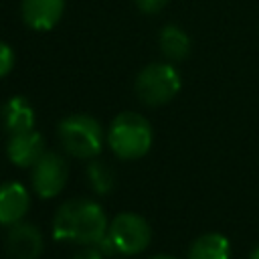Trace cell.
<instances>
[{"label": "cell", "mask_w": 259, "mask_h": 259, "mask_svg": "<svg viewBox=\"0 0 259 259\" xmlns=\"http://www.w3.org/2000/svg\"><path fill=\"white\" fill-rule=\"evenodd\" d=\"M107 217L103 208L87 198L63 202L53 219V237L81 245H97L107 235Z\"/></svg>", "instance_id": "1"}, {"label": "cell", "mask_w": 259, "mask_h": 259, "mask_svg": "<svg viewBox=\"0 0 259 259\" xmlns=\"http://www.w3.org/2000/svg\"><path fill=\"white\" fill-rule=\"evenodd\" d=\"M154 134L150 121L136 113V111H123L119 113L109 127L107 142L115 156L121 160H138L148 154L152 146Z\"/></svg>", "instance_id": "2"}, {"label": "cell", "mask_w": 259, "mask_h": 259, "mask_svg": "<svg viewBox=\"0 0 259 259\" xmlns=\"http://www.w3.org/2000/svg\"><path fill=\"white\" fill-rule=\"evenodd\" d=\"M63 148L75 158H95L101 152V125L95 117L75 113L59 123Z\"/></svg>", "instance_id": "3"}, {"label": "cell", "mask_w": 259, "mask_h": 259, "mask_svg": "<svg viewBox=\"0 0 259 259\" xmlns=\"http://www.w3.org/2000/svg\"><path fill=\"white\" fill-rule=\"evenodd\" d=\"M180 73L170 63H152L136 79V93L146 105H164L180 91Z\"/></svg>", "instance_id": "4"}, {"label": "cell", "mask_w": 259, "mask_h": 259, "mask_svg": "<svg viewBox=\"0 0 259 259\" xmlns=\"http://www.w3.org/2000/svg\"><path fill=\"white\" fill-rule=\"evenodd\" d=\"M107 235L119 255H138L148 249L152 229L148 221L136 212H119L107 227Z\"/></svg>", "instance_id": "5"}, {"label": "cell", "mask_w": 259, "mask_h": 259, "mask_svg": "<svg viewBox=\"0 0 259 259\" xmlns=\"http://www.w3.org/2000/svg\"><path fill=\"white\" fill-rule=\"evenodd\" d=\"M67 162L55 152H45L32 166V188L40 198H53L61 194L67 184Z\"/></svg>", "instance_id": "6"}, {"label": "cell", "mask_w": 259, "mask_h": 259, "mask_svg": "<svg viewBox=\"0 0 259 259\" xmlns=\"http://www.w3.org/2000/svg\"><path fill=\"white\" fill-rule=\"evenodd\" d=\"M6 251L12 259H38L42 253V235L34 225L16 223L6 237Z\"/></svg>", "instance_id": "7"}, {"label": "cell", "mask_w": 259, "mask_h": 259, "mask_svg": "<svg viewBox=\"0 0 259 259\" xmlns=\"http://www.w3.org/2000/svg\"><path fill=\"white\" fill-rule=\"evenodd\" d=\"M6 154L12 164H16L20 168H32L38 162V158L45 154V140L34 130L10 134Z\"/></svg>", "instance_id": "8"}, {"label": "cell", "mask_w": 259, "mask_h": 259, "mask_svg": "<svg viewBox=\"0 0 259 259\" xmlns=\"http://www.w3.org/2000/svg\"><path fill=\"white\" fill-rule=\"evenodd\" d=\"M30 206L28 190L20 182H6L0 186V225L12 227L24 219Z\"/></svg>", "instance_id": "9"}, {"label": "cell", "mask_w": 259, "mask_h": 259, "mask_svg": "<svg viewBox=\"0 0 259 259\" xmlns=\"http://www.w3.org/2000/svg\"><path fill=\"white\" fill-rule=\"evenodd\" d=\"M65 0H22V18L34 30H51L63 16Z\"/></svg>", "instance_id": "10"}, {"label": "cell", "mask_w": 259, "mask_h": 259, "mask_svg": "<svg viewBox=\"0 0 259 259\" xmlns=\"http://www.w3.org/2000/svg\"><path fill=\"white\" fill-rule=\"evenodd\" d=\"M2 123L8 134H18L34 127V111L32 105L24 97H10L2 105Z\"/></svg>", "instance_id": "11"}, {"label": "cell", "mask_w": 259, "mask_h": 259, "mask_svg": "<svg viewBox=\"0 0 259 259\" xmlns=\"http://www.w3.org/2000/svg\"><path fill=\"white\" fill-rule=\"evenodd\" d=\"M188 259H231V243L221 233H204L192 241Z\"/></svg>", "instance_id": "12"}, {"label": "cell", "mask_w": 259, "mask_h": 259, "mask_svg": "<svg viewBox=\"0 0 259 259\" xmlns=\"http://www.w3.org/2000/svg\"><path fill=\"white\" fill-rule=\"evenodd\" d=\"M160 49L170 61H182L190 53V38L180 26L168 24L160 32Z\"/></svg>", "instance_id": "13"}, {"label": "cell", "mask_w": 259, "mask_h": 259, "mask_svg": "<svg viewBox=\"0 0 259 259\" xmlns=\"http://www.w3.org/2000/svg\"><path fill=\"white\" fill-rule=\"evenodd\" d=\"M87 178H89L91 188H93L97 194H109V190H111L113 184H115V174H113V170H111L105 162H101V160L89 162V166H87Z\"/></svg>", "instance_id": "14"}, {"label": "cell", "mask_w": 259, "mask_h": 259, "mask_svg": "<svg viewBox=\"0 0 259 259\" xmlns=\"http://www.w3.org/2000/svg\"><path fill=\"white\" fill-rule=\"evenodd\" d=\"M14 67V51L6 45V42H0V79L6 77Z\"/></svg>", "instance_id": "15"}, {"label": "cell", "mask_w": 259, "mask_h": 259, "mask_svg": "<svg viewBox=\"0 0 259 259\" xmlns=\"http://www.w3.org/2000/svg\"><path fill=\"white\" fill-rule=\"evenodd\" d=\"M166 2H168V0H136V4L140 6V10H144V12H148V14L158 12Z\"/></svg>", "instance_id": "16"}, {"label": "cell", "mask_w": 259, "mask_h": 259, "mask_svg": "<svg viewBox=\"0 0 259 259\" xmlns=\"http://www.w3.org/2000/svg\"><path fill=\"white\" fill-rule=\"evenodd\" d=\"M73 259H103V253L97 247H87V249L79 251Z\"/></svg>", "instance_id": "17"}, {"label": "cell", "mask_w": 259, "mask_h": 259, "mask_svg": "<svg viewBox=\"0 0 259 259\" xmlns=\"http://www.w3.org/2000/svg\"><path fill=\"white\" fill-rule=\"evenodd\" d=\"M249 259H259V245H257V247L253 249V253L249 255Z\"/></svg>", "instance_id": "18"}, {"label": "cell", "mask_w": 259, "mask_h": 259, "mask_svg": "<svg viewBox=\"0 0 259 259\" xmlns=\"http://www.w3.org/2000/svg\"><path fill=\"white\" fill-rule=\"evenodd\" d=\"M150 259H176V257H172V255H154Z\"/></svg>", "instance_id": "19"}]
</instances>
